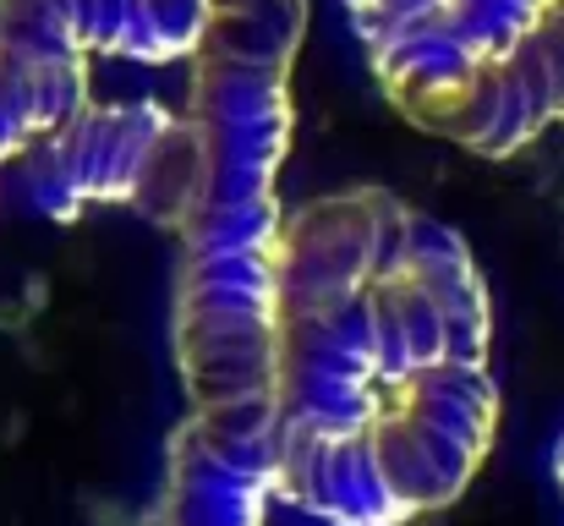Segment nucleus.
<instances>
[{
  "label": "nucleus",
  "mask_w": 564,
  "mask_h": 526,
  "mask_svg": "<svg viewBox=\"0 0 564 526\" xmlns=\"http://www.w3.org/2000/svg\"><path fill=\"white\" fill-rule=\"evenodd\" d=\"M214 0H0V50L72 61H192Z\"/></svg>",
  "instance_id": "obj_7"
},
{
  "label": "nucleus",
  "mask_w": 564,
  "mask_h": 526,
  "mask_svg": "<svg viewBox=\"0 0 564 526\" xmlns=\"http://www.w3.org/2000/svg\"><path fill=\"white\" fill-rule=\"evenodd\" d=\"M285 500V417L274 389L192 406L165 444V526H269Z\"/></svg>",
  "instance_id": "obj_6"
},
{
  "label": "nucleus",
  "mask_w": 564,
  "mask_h": 526,
  "mask_svg": "<svg viewBox=\"0 0 564 526\" xmlns=\"http://www.w3.org/2000/svg\"><path fill=\"white\" fill-rule=\"evenodd\" d=\"M138 526H165V522H160V516H154V511H149V516H143V522H138Z\"/></svg>",
  "instance_id": "obj_13"
},
{
  "label": "nucleus",
  "mask_w": 564,
  "mask_h": 526,
  "mask_svg": "<svg viewBox=\"0 0 564 526\" xmlns=\"http://www.w3.org/2000/svg\"><path fill=\"white\" fill-rule=\"evenodd\" d=\"M22 181L50 219L121 203L182 230L203 197V149L187 110H165L154 99L83 105L55 138L22 154Z\"/></svg>",
  "instance_id": "obj_4"
},
{
  "label": "nucleus",
  "mask_w": 564,
  "mask_h": 526,
  "mask_svg": "<svg viewBox=\"0 0 564 526\" xmlns=\"http://www.w3.org/2000/svg\"><path fill=\"white\" fill-rule=\"evenodd\" d=\"M88 66L72 55H17L0 50V165L11 154L55 138L88 99Z\"/></svg>",
  "instance_id": "obj_10"
},
{
  "label": "nucleus",
  "mask_w": 564,
  "mask_h": 526,
  "mask_svg": "<svg viewBox=\"0 0 564 526\" xmlns=\"http://www.w3.org/2000/svg\"><path fill=\"white\" fill-rule=\"evenodd\" d=\"M554 11H564V0H449V11L427 33L378 55L373 72L389 105L411 127H422L438 105H449L482 66L505 61Z\"/></svg>",
  "instance_id": "obj_8"
},
{
  "label": "nucleus",
  "mask_w": 564,
  "mask_h": 526,
  "mask_svg": "<svg viewBox=\"0 0 564 526\" xmlns=\"http://www.w3.org/2000/svg\"><path fill=\"white\" fill-rule=\"evenodd\" d=\"M499 433L488 362H444L383 395L357 433L285 428V500L329 526H411L466 494Z\"/></svg>",
  "instance_id": "obj_2"
},
{
  "label": "nucleus",
  "mask_w": 564,
  "mask_h": 526,
  "mask_svg": "<svg viewBox=\"0 0 564 526\" xmlns=\"http://www.w3.org/2000/svg\"><path fill=\"white\" fill-rule=\"evenodd\" d=\"M449 11V0H346V17L357 28V39L368 44V61L411 44L416 33H427L438 17Z\"/></svg>",
  "instance_id": "obj_11"
},
{
  "label": "nucleus",
  "mask_w": 564,
  "mask_h": 526,
  "mask_svg": "<svg viewBox=\"0 0 564 526\" xmlns=\"http://www.w3.org/2000/svg\"><path fill=\"white\" fill-rule=\"evenodd\" d=\"M307 0H214L192 55L187 121L203 149V197L182 236H280V165L291 154V66Z\"/></svg>",
  "instance_id": "obj_3"
},
{
  "label": "nucleus",
  "mask_w": 564,
  "mask_h": 526,
  "mask_svg": "<svg viewBox=\"0 0 564 526\" xmlns=\"http://www.w3.org/2000/svg\"><path fill=\"white\" fill-rule=\"evenodd\" d=\"M554 477H560V489H564V433H560V444H554Z\"/></svg>",
  "instance_id": "obj_12"
},
{
  "label": "nucleus",
  "mask_w": 564,
  "mask_h": 526,
  "mask_svg": "<svg viewBox=\"0 0 564 526\" xmlns=\"http://www.w3.org/2000/svg\"><path fill=\"white\" fill-rule=\"evenodd\" d=\"M554 121H564V11L532 28L505 61L482 66L416 132L449 138L482 160H510Z\"/></svg>",
  "instance_id": "obj_9"
},
{
  "label": "nucleus",
  "mask_w": 564,
  "mask_h": 526,
  "mask_svg": "<svg viewBox=\"0 0 564 526\" xmlns=\"http://www.w3.org/2000/svg\"><path fill=\"white\" fill-rule=\"evenodd\" d=\"M274 362L280 236H187L176 269V367L192 406L269 395Z\"/></svg>",
  "instance_id": "obj_5"
},
{
  "label": "nucleus",
  "mask_w": 564,
  "mask_h": 526,
  "mask_svg": "<svg viewBox=\"0 0 564 526\" xmlns=\"http://www.w3.org/2000/svg\"><path fill=\"white\" fill-rule=\"evenodd\" d=\"M488 351L494 302L460 230L389 186L285 214L274 400L291 433H357L394 384Z\"/></svg>",
  "instance_id": "obj_1"
}]
</instances>
